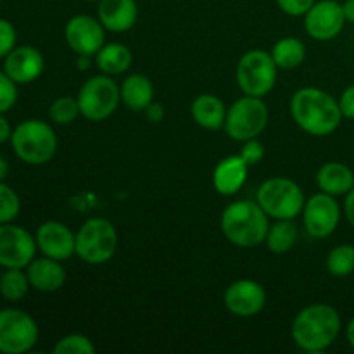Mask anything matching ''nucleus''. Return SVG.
<instances>
[{"mask_svg":"<svg viewBox=\"0 0 354 354\" xmlns=\"http://www.w3.org/2000/svg\"><path fill=\"white\" fill-rule=\"evenodd\" d=\"M277 68L272 54L266 50L245 52L237 64V83L244 95L266 97L277 83Z\"/></svg>","mask_w":354,"mask_h":354,"instance_id":"obj_9","label":"nucleus"},{"mask_svg":"<svg viewBox=\"0 0 354 354\" xmlns=\"http://www.w3.org/2000/svg\"><path fill=\"white\" fill-rule=\"evenodd\" d=\"M14 128L10 127L9 120L3 116V113H0V145L6 144L7 140H10V135H12Z\"/></svg>","mask_w":354,"mask_h":354,"instance_id":"obj_39","label":"nucleus"},{"mask_svg":"<svg viewBox=\"0 0 354 354\" xmlns=\"http://www.w3.org/2000/svg\"><path fill=\"white\" fill-rule=\"evenodd\" d=\"M256 201L273 220H296L303 213L306 197L294 180L273 176L261 183Z\"/></svg>","mask_w":354,"mask_h":354,"instance_id":"obj_5","label":"nucleus"},{"mask_svg":"<svg viewBox=\"0 0 354 354\" xmlns=\"http://www.w3.org/2000/svg\"><path fill=\"white\" fill-rule=\"evenodd\" d=\"M297 242V227L294 220H275L270 225L266 234L265 244L273 254H286L296 245Z\"/></svg>","mask_w":354,"mask_h":354,"instance_id":"obj_26","label":"nucleus"},{"mask_svg":"<svg viewBox=\"0 0 354 354\" xmlns=\"http://www.w3.org/2000/svg\"><path fill=\"white\" fill-rule=\"evenodd\" d=\"M292 339L306 353H322L330 348L341 332V317L330 304H310L292 322Z\"/></svg>","mask_w":354,"mask_h":354,"instance_id":"obj_2","label":"nucleus"},{"mask_svg":"<svg viewBox=\"0 0 354 354\" xmlns=\"http://www.w3.org/2000/svg\"><path fill=\"white\" fill-rule=\"evenodd\" d=\"M344 216L348 220V223L354 228V187L346 194L344 201Z\"/></svg>","mask_w":354,"mask_h":354,"instance_id":"obj_37","label":"nucleus"},{"mask_svg":"<svg viewBox=\"0 0 354 354\" xmlns=\"http://www.w3.org/2000/svg\"><path fill=\"white\" fill-rule=\"evenodd\" d=\"M80 104V113L83 118L93 123L113 116L121 102L120 85L109 75H97L86 80L76 95Z\"/></svg>","mask_w":354,"mask_h":354,"instance_id":"obj_7","label":"nucleus"},{"mask_svg":"<svg viewBox=\"0 0 354 354\" xmlns=\"http://www.w3.org/2000/svg\"><path fill=\"white\" fill-rule=\"evenodd\" d=\"M97 16L107 31L124 33L137 24L138 6L135 0H100Z\"/></svg>","mask_w":354,"mask_h":354,"instance_id":"obj_18","label":"nucleus"},{"mask_svg":"<svg viewBox=\"0 0 354 354\" xmlns=\"http://www.w3.org/2000/svg\"><path fill=\"white\" fill-rule=\"evenodd\" d=\"M144 113L147 114L149 120L154 121V123H158V121H161L162 118H165V109H162V106L159 102H152L151 106H147V109H145Z\"/></svg>","mask_w":354,"mask_h":354,"instance_id":"obj_38","label":"nucleus"},{"mask_svg":"<svg viewBox=\"0 0 354 354\" xmlns=\"http://www.w3.org/2000/svg\"><path fill=\"white\" fill-rule=\"evenodd\" d=\"M228 313L239 318L256 317L266 304V290L259 282L251 279L235 280L227 287L223 296Z\"/></svg>","mask_w":354,"mask_h":354,"instance_id":"obj_15","label":"nucleus"},{"mask_svg":"<svg viewBox=\"0 0 354 354\" xmlns=\"http://www.w3.org/2000/svg\"><path fill=\"white\" fill-rule=\"evenodd\" d=\"M342 10H344V17L348 23H354V0H346L342 3Z\"/></svg>","mask_w":354,"mask_h":354,"instance_id":"obj_40","label":"nucleus"},{"mask_svg":"<svg viewBox=\"0 0 354 354\" xmlns=\"http://www.w3.org/2000/svg\"><path fill=\"white\" fill-rule=\"evenodd\" d=\"M327 272L332 277L344 279L354 272V245L341 244L330 249L327 256Z\"/></svg>","mask_w":354,"mask_h":354,"instance_id":"obj_28","label":"nucleus"},{"mask_svg":"<svg viewBox=\"0 0 354 354\" xmlns=\"http://www.w3.org/2000/svg\"><path fill=\"white\" fill-rule=\"evenodd\" d=\"M303 223L308 234L315 239H327L341 223V206L334 196L318 192L304 203Z\"/></svg>","mask_w":354,"mask_h":354,"instance_id":"obj_11","label":"nucleus"},{"mask_svg":"<svg viewBox=\"0 0 354 354\" xmlns=\"http://www.w3.org/2000/svg\"><path fill=\"white\" fill-rule=\"evenodd\" d=\"M272 57L279 69H296L306 59V47L296 37H283L273 45Z\"/></svg>","mask_w":354,"mask_h":354,"instance_id":"obj_25","label":"nucleus"},{"mask_svg":"<svg viewBox=\"0 0 354 354\" xmlns=\"http://www.w3.org/2000/svg\"><path fill=\"white\" fill-rule=\"evenodd\" d=\"M80 114V104L75 97H59L48 107V118L55 124H71Z\"/></svg>","mask_w":354,"mask_h":354,"instance_id":"obj_29","label":"nucleus"},{"mask_svg":"<svg viewBox=\"0 0 354 354\" xmlns=\"http://www.w3.org/2000/svg\"><path fill=\"white\" fill-rule=\"evenodd\" d=\"M92 55H78V68L80 69H88L90 61H92Z\"/></svg>","mask_w":354,"mask_h":354,"instance_id":"obj_43","label":"nucleus"},{"mask_svg":"<svg viewBox=\"0 0 354 354\" xmlns=\"http://www.w3.org/2000/svg\"><path fill=\"white\" fill-rule=\"evenodd\" d=\"M88 2H100V0H88Z\"/></svg>","mask_w":354,"mask_h":354,"instance_id":"obj_44","label":"nucleus"},{"mask_svg":"<svg viewBox=\"0 0 354 354\" xmlns=\"http://www.w3.org/2000/svg\"><path fill=\"white\" fill-rule=\"evenodd\" d=\"M121 102L131 111H145L154 102V85L151 78L142 73L127 76L120 85Z\"/></svg>","mask_w":354,"mask_h":354,"instance_id":"obj_23","label":"nucleus"},{"mask_svg":"<svg viewBox=\"0 0 354 354\" xmlns=\"http://www.w3.org/2000/svg\"><path fill=\"white\" fill-rule=\"evenodd\" d=\"M0 2H2V0H0Z\"/></svg>","mask_w":354,"mask_h":354,"instance_id":"obj_45","label":"nucleus"},{"mask_svg":"<svg viewBox=\"0 0 354 354\" xmlns=\"http://www.w3.org/2000/svg\"><path fill=\"white\" fill-rule=\"evenodd\" d=\"M64 38L69 48L78 55L95 57L97 52L106 44V28L95 17L88 14H78L66 24Z\"/></svg>","mask_w":354,"mask_h":354,"instance_id":"obj_14","label":"nucleus"},{"mask_svg":"<svg viewBox=\"0 0 354 354\" xmlns=\"http://www.w3.org/2000/svg\"><path fill=\"white\" fill-rule=\"evenodd\" d=\"M239 156H241L249 166H254L265 158V147H263V144L258 138H251V140L242 142V149L241 152H239Z\"/></svg>","mask_w":354,"mask_h":354,"instance_id":"obj_34","label":"nucleus"},{"mask_svg":"<svg viewBox=\"0 0 354 354\" xmlns=\"http://www.w3.org/2000/svg\"><path fill=\"white\" fill-rule=\"evenodd\" d=\"M116 249V227L106 218H90L76 232V254L88 265H104Z\"/></svg>","mask_w":354,"mask_h":354,"instance_id":"obj_6","label":"nucleus"},{"mask_svg":"<svg viewBox=\"0 0 354 354\" xmlns=\"http://www.w3.org/2000/svg\"><path fill=\"white\" fill-rule=\"evenodd\" d=\"M45 59L44 54L33 45H16L3 57V71L17 83L28 85L44 75Z\"/></svg>","mask_w":354,"mask_h":354,"instance_id":"obj_17","label":"nucleus"},{"mask_svg":"<svg viewBox=\"0 0 354 354\" xmlns=\"http://www.w3.org/2000/svg\"><path fill=\"white\" fill-rule=\"evenodd\" d=\"M21 211V199L16 190L6 182H0V225L12 223Z\"/></svg>","mask_w":354,"mask_h":354,"instance_id":"obj_31","label":"nucleus"},{"mask_svg":"<svg viewBox=\"0 0 354 354\" xmlns=\"http://www.w3.org/2000/svg\"><path fill=\"white\" fill-rule=\"evenodd\" d=\"M346 339H348L349 346L354 349V317L351 318V322L348 324V327H346Z\"/></svg>","mask_w":354,"mask_h":354,"instance_id":"obj_41","label":"nucleus"},{"mask_svg":"<svg viewBox=\"0 0 354 354\" xmlns=\"http://www.w3.org/2000/svg\"><path fill=\"white\" fill-rule=\"evenodd\" d=\"M268 107L261 97L244 95L227 109L225 131L235 142L258 138L268 124Z\"/></svg>","mask_w":354,"mask_h":354,"instance_id":"obj_8","label":"nucleus"},{"mask_svg":"<svg viewBox=\"0 0 354 354\" xmlns=\"http://www.w3.org/2000/svg\"><path fill=\"white\" fill-rule=\"evenodd\" d=\"M17 83L7 75L3 69H0V113L6 114L7 111L12 109L17 102Z\"/></svg>","mask_w":354,"mask_h":354,"instance_id":"obj_32","label":"nucleus"},{"mask_svg":"<svg viewBox=\"0 0 354 354\" xmlns=\"http://www.w3.org/2000/svg\"><path fill=\"white\" fill-rule=\"evenodd\" d=\"M37 241L26 228L14 223L0 225V266L26 268L37 258Z\"/></svg>","mask_w":354,"mask_h":354,"instance_id":"obj_12","label":"nucleus"},{"mask_svg":"<svg viewBox=\"0 0 354 354\" xmlns=\"http://www.w3.org/2000/svg\"><path fill=\"white\" fill-rule=\"evenodd\" d=\"M38 325L30 313L17 308L0 310V353L24 354L38 342Z\"/></svg>","mask_w":354,"mask_h":354,"instance_id":"obj_10","label":"nucleus"},{"mask_svg":"<svg viewBox=\"0 0 354 354\" xmlns=\"http://www.w3.org/2000/svg\"><path fill=\"white\" fill-rule=\"evenodd\" d=\"M10 145L17 158L31 166L47 165L57 152L54 128L41 120H26L10 135Z\"/></svg>","mask_w":354,"mask_h":354,"instance_id":"obj_4","label":"nucleus"},{"mask_svg":"<svg viewBox=\"0 0 354 354\" xmlns=\"http://www.w3.org/2000/svg\"><path fill=\"white\" fill-rule=\"evenodd\" d=\"M290 114L297 127L313 137L334 133L342 121L339 100L317 86L299 88L290 99Z\"/></svg>","mask_w":354,"mask_h":354,"instance_id":"obj_1","label":"nucleus"},{"mask_svg":"<svg viewBox=\"0 0 354 354\" xmlns=\"http://www.w3.org/2000/svg\"><path fill=\"white\" fill-rule=\"evenodd\" d=\"M7 173H9V162L6 161L3 156H0V182L7 178Z\"/></svg>","mask_w":354,"mask_h":354,"instance_id":"obj_42","label":"nucleus"},{"mask_svg":"<svg viewBox=\"0 0 354 354\" xmlns=\"http://www.w3.org/2000/svg\"><path fill=\"white\" fill-rule=\"evenodd\" d=\"M54 354H93L95 346L86 335L69 334L59 339L54 346Z\"/></svg>","mask_w":354,"mask_h":354,"instance_id":"obj_30","label":"nucleus"},{"mask_svg":"<svg viewBox=\"0 0 354 354\" xmlns=\"http://www.w3.org/2000/svg\"><path fill=\"white\" fill-rule=\"evenodd\" d=\"M268 214L258 201H235L221 214V232L230 244L252 249L263 244L268 234Z\"/></svg>","mask_w":354,"mask_h":354,"instance_id":"obj_3","label":"nucleus"},{"mask_svg":"<svg viewBox=\"0 0 354 354\" xmlns=\"http://www.w3.org/2000/svg\"><path fill=\"white\" fill-rule=\"evenodd\" d=\"M344 24V10L337 0H318L304 14V30L318 41L334 40L341 35Z\"/></svg>","mask_w":354,"mask_h":354,"instance_id":"obj_13","label":"nucleus"},{"mask_svg":"<svg viewBox=\"0 0 354 354\" xmlns=\"http://www.w3.org/2000/svg\"><path fill=\"white\" fill-rule=\"evenodd\" d=\"M194 121L204 130H220L225 127L227 120V107L220 97L213 93H203L196 97L190 106Z\"/></svg>","mask_w":354,"mask_h":354,"instance_id":"obj_22","label":"nucleus"},{"mask_svg":"<svg viewBox=\"0 0 354 354\" xmlns=\"http://www.w3.org/2000/svg\"><path fill=\"white\" fill-rule=\"evenodd\" d=\"M17 33L16 28L10 21L0 17V59L6 57L14 47H16Z\"/></svg>","mask_w":354,"mask_h":354,"instance_id":"obj_33","label":"nucleus"},{"mask_svg":"<svg viewBox=\"0 0 354 354\" xmlns=\"http://www.w3.org/2000/svg\"><path fill=\"white\" fill-rule=\"evenodd\" d=\"M131 62H133V54H131L130 48L123 44H104V47L100 48L95 54V64L104 75L116 76L123 75L130 69Z\"/></svg>","mask_w":354,"mask_h":354,"instance_id":"obj_24","label":"nucleus"},{"mask_svg":"<svg viewBox=\"0 0 354 354\" xmlns=\"http://www.w3.org/2000/svg\"><path fill=\"white\" fill-rule=\"evenodd\" d=\"M30 287L24 268H6V272L0 275V296L9 303H19L24 299Z\"/></svg>","mask_w":354,"mask_h":354,"instance_id":"obj_27","label":"nucleus"},{"mask_svg":"<svg viewBox=\"0 0 354 354\" xmlns=\"http://www.w3.org/2000/svg\"><path fill=\"white\" fill-rule=\"evenodd\" d=\"M339 107H341L342 118L346 120H354V85L348 86L342 92L341 99H339Z\"/></svg>","mask_w":354,"mask_h":354,"instance_id":"obj_36","label":"nucleus"},{"mask_svg":"<svg viewBox=\"0 0 354 354\" xmlns=\"http://www.w3.org/2000/svg\"><path fill=\"white\" fill-rule=\"evenodd\" d=\"M317 2V0H277L279 3L280 10L287 16H292V17H299L304 16L308 10L311 9V6Z\"/></svg>","mask_w":354,"mask_h":354,"instance_id":"obj_35","label":"nucleus"},{"mask_svg":"<svg viewBox=\"0 0 354 354\" xmlns=\"http://www.w3.org/2000/svg\"><path fill=\"white\" fill-rule=\"evenodd\" d=\"M249 165L241 156H228L221 159L213 171V187L220 196H235L248 182Z\"/></svg>","mask_w":354,"mask_h":354,"instance_id":"obj_20","label":"nucleus"},{"mask_svg":"<svg viewBox=\"0 0 354 354\" xmlns=\"http://www.w3.org/2000/svg\"><path fill=\"white\" fill-rule=\"evenodd\" d=\"M38 251L57 261H66L76 254V234L61 221H45L35 234Z\"/></svg>","mask_w":354,"mask_h":354,"instance_id":"obj_16","label":"nucleus"},{"mask_svg":"<svg viewBox=\"0 0 354 354\" xmlns=\"http://www.w3.org/2000/svg\"><path fill=\"white\" fill-rule=\"evenodd\" d=\"M317 185L322 192L334 197L346 196L354 187V173L344 162H325L317 173Z\"/></svg>","mask_w":354,"mask_h":354,"instance_id":"obj_21","label":"nucleus"},{"mask_svg":"<svg viewBox=\"0 0 354 354\" xmlns=\"http://www.w3.org/2000/svg\"><path fill=\"white\" fill-rule=\"evenodd\" d=\"M61 263L62 261L47 258V256L35 258L24 268L31 289L38 290V292H55V290L62 289L68 275H66V270Z\"/></svg>","mask_w":354,"mask_h":354,"instance_id":"obj_19","label":"nucleus"}]
</instances>
